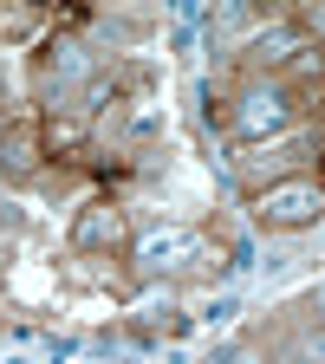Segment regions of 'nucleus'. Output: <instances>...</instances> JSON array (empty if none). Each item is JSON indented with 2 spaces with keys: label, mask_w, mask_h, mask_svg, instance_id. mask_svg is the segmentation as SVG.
<instances>
[{
  "label": "nucleus",
  "mask_w": 325,
  "mask_h": 364,
  "mask_svg": "<svg viewBox=\"0 0 325 364\" xmlns=\"http://www.w3.org/2000/svg\"><path fill=\"white\" fill-rule=\"evenodd\" d=\"M221 260V247L202 235V228H182V221H156L130 241V267L137 280L156 287V280H182V273H208Z\"/></svg>",
  "instance_id": "f257e3e1"
},
{
  "label": "nucleus",
  "mask_w": 325,
  "mask_h": 364,
  "mask_svg": "<svg viewBox=\"0 0 325 364\" xmlns=\"http://www.w3.org/2000/svg\"><path fill=\"white\" fill-rule=\"evenodd\" d=\"M254 228L267 235H306V228H325V182L319 176H280L254 196Z\"/></svg>",
  "instance_id": "f03ea898"
},
{
  "label": "nucleus",
  "mask_w": 325,
  "mask_h": 364,
  "mask_svg": "<svg viewBox=\"0 0 325 364\" xmlns=\"http://www.w3.org/2000/svg\"><path fill=\"white\" fill-rule=\"evenodd\" d=\"M299 124V91L287 78H247L235 98V136L241 144H273Z\"/></svg>",
  "instance_id": "7ed1b4c3"
},
{
  "label": "nucleus",
  "mask_w": 325,
  "mask_h": 364,
  "mask_svg": "<svg viewBox=\"0 0 325 364\" xmlns=\"http://www.w3.org/2000/svg\"><path fill=\"white\" fill-rule=\"evenodd\" d=\"M124 241V208L117 202H85L78 221H72V247L78 254H111Z\"/></svg>",
  "instance_id": "20e7f679"
},
{
  "label": "nucleus",
  "mask_w": 325,
  "mask_h": 364,
  "mask_svg": "<svg viewBox=\"0 0 325 364\" xmlns=\"http://www.w3.org/2000/svg\"><path fill=\"white\" fill-rule=\"evenodd\" d=\"M247 53H254V78H280V65L293 59V53H306V33L293 26V20H273V26H260L254 39H247Z\"/></svg>",
  "instance_id": "39448f33"
},
{
  "label": "nucleus",
  "mask_w": 325,
  "mask_h": 364,
  "mask_svg": "<svg viewBox=\"0 0 325 364\" xmlns=\"http://www.w3.org/2000/svg\"><path fill=\"white\" fill-rule=\"evenodd\" d=\"M39 65H46V85H59V91L91 85V72H98V59H91V46H85V39H53Z\"/></svg>",
  "instance_id": "423d86ee"
},
{
  "label": "nucleus",
  "mask_w": 325,
  "mask_h": 364,
  "mask_svg": "<svg viewBox=\"0 0 325 364\" xmlns=\"http://www.w3.org/2000/svg\"><path fill=\"white\" fill-rule=\"evenodd\" d=\"M273 364H325V326H312V318H306L299 332H287L280 351H273Z\"/></svg>",
  "instance_id": "0eeeda50"
},
{
  "label": "nucleus",
  "mask_w": 325,
  "mask_h": 364,
  "mask_svg": "<svg viewBox=\"0 0 325 364\" xmlns=\"http://www.w3.org/2000/svg\"><path fill=\"white\" fill-rule=\"evenodd\" d=\"M202 364H254V345H247V338H221Z\"/></svg>",
  "instance_id": "6e6552de"
},
{
  "label": "nucleus",
  "mask_w": 325,
  "mask_h": 364,
  "mask_svg": "<svg viewBox=\"0 0 325 364\" xmlns=\"http://www.w3.org/2000/svg\"><path fill=\"white\" fill-rule=\"evenodd\" d=\"M306 312H312V326H325V273H319L312 293H306Z\"/></svg>",
  "instance_id": "1a4fd4ad"
},
{
  "label": "nucleus",
  "mask_w": 325,
  "mask_h": 364,
  "mask_svg": "<svg viewBox=\"0 0 325 364\" xmlns=\"http://www.w3.org/2000/svg\"><path fill=\"white\" fill-rule=\"evenodd\" d=\"M312 26H319V33H325V7H319V14H312Z\"/></svg>",
  "instance_id": "9d476101"
}]
</instances>
